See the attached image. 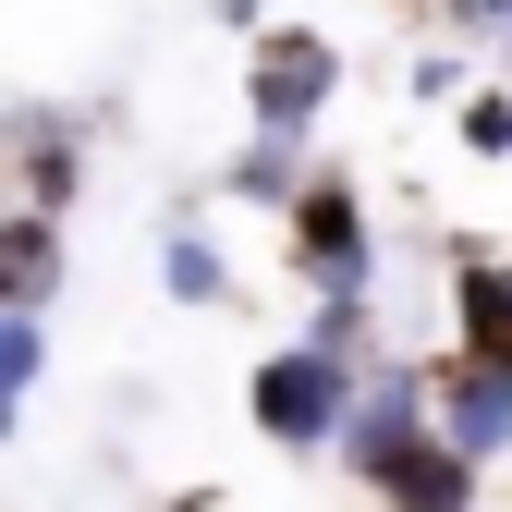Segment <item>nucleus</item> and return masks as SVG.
I'll list each match as a JSON object with an SVG mask.
<instances>
[{"mask_svg":"<svg viewBox=\"0 0 512 512\" xmlns=\"http://www.w3.org/2000/svg\"><path fill=\"white\" fill-rule=\"evenodd\" d=\"M293 232V269H305V305H378V220L342 171H305V196L281 208Z\"/></svg>","mask_w":512,"mask_h":512,"instance_id":"nucleus-1","label":"nucleus"},{"mask_svg":"<svg viewBox=\"0 0 512 512\" xmlns=\"http://www.w3.org/2000/svg\"><path fill=\"white\" fill-rule=\"evenodd\" d=\"M330 98H342V49L330 37L317 25H256V49H244V135L305 147L330 122Z\"/></svg>","mask_w":512,"mask_h":512,"instance_id":"nucleus-2","label":"nucleus"},{"mask_svg":"<svg viewBox=\"0 0 512 512\" xmlns=\"http://www.w3.org/2000/svg\"><path fill=\"white\" fill-rule=\"evenodd\" d=\"M354 378H366V366H330V354L281 342V354H256L244 415H256V439H269V452H330V439H342V403H354Z\"/></svg>","mask_w":512,"mask_h":512,"instance_id":"nucleus-3","label":"nucleus"},{"mask_svg":"<svg viewBox=\"0 0 512 512\" xmlns=\"http://www.w3.org/2000/svg\"><path fill=\"white\" fill-rule=\"evenodd\" d=\"M415 439H427V366L415 354H378L366 378H354V403H342V439H330V464L342 476H391L403 452H415Z\"/></svg>","mask_w":512,"mask_h":512,"instance_id":"nucleus-4","label":"nucleus"},{"mask_svg":"<svg viewBox=\"0 0 512 512\" xmlns=\"http://www.w3.org/2000/svg\"><path fill=\"white\" fill-rule=\"evenodd\" d=\"M0 159H13V183H0V208H74L86 196V110H13L0 122Z\"/></svg>","mask_w":512,"mask_h":512,"instance_id":"nucleus-5","label":"nucleus"},{"mask_svg":"<svg viewBox=\"0 0 512 512\" xmlns=\"http://www.w3.org/2000/svg\"><path fill=\"white\" fill-rule=\"evenodd\" d=\"M427 439H452L464 464H500L512 452V366H476V354L427 366Z\"/></svg>","mask_w":512,"mask_h":512,"instance_id":"nucleus-6","label":"nucleus"},{"mask_svg":"<svg viewBox=\"0 0 512 512\" xmlns=\"http://www.w3.org/2000/svg\"><path fill=\"white\" fill-rule=\"evenodd\" d=\"M74 281V232L49 208H0V317H49Z\"/></svg>","mask_w":512,"mask_h":512,"instance_id":"nucleus-7","label":"nucleus"},{"mask_svg":"<svg viewBox=\"0 0 512 512\" xmlns=\"http://www.w3.org/2000/svg\"><path fill=\"white\" fill-rule=\"evenodd\" d=\"M452 354L512 366V256H452Z\"/></svg>","mask_w":512,"mask_h":512,"instance_id":"nucleus-8","label":"nucleus"},{"mask_svg":"<svg viewBox=\"0 0 512 512\" xmlns=\"http://www.w3.org/2000/svg\"><path fill=\"white\" fill-rule=\"evenodd\" d=\"M476 488H488V464H464L452 439H415V452L378 476V512H476Z\"/></svg>","mask_w":512,"mask_h":512,"instance_id":"nucleus-9","label":"nucleus"},{"mask_svg":"<svg viewBox=\"0 0 512 512\" xmlns=\"http://www.w3.org/2000/svg\"><path fill=\"white\" fill-rule=\"evenodd\" d=\"M159 293L171 305H196V317H220L244 281H232V256H220V232H196V220H171L159 232Z\"/></svg>","mask_w":512,"mask_h":512,"instance_id":"nucleus-10","label":"nucleus"},{"mask_svg":"<svg viewBox=\"0 0 512 512\" xmlns=\"http://www.w3.org/2000/svg\"><path fill=\"white\" fill-rule=\"evenodd\" d=\"M220 196H232V208H269V220H281V208L305 196V147H281V135H244V147L220 159Z\"/></svg>","mask_w":512,"mask_h":512,"instance_id":"nucleus-11","label":"nucleus"},{"mask_svg":"<svg viewBox=\"0 0 512 512\" xmlns=\"http://www.w3.org/2000/svg\"><path fill=\"white\" fill-rule=\"evenodd\" d=\"M37 378H49V317H0V452H13Z\"/></svg>","mask_w":512,"mask_h":512,"instance_id":"nucleus-12","label":"nucleus"},{"mask_svg":"<svg viewBox=\"0 0 512 512\" xmlns=\"http://www.w3.org/2000/svg\"><path fill=\"white\" fill-rule=\"evenodd\" d=\"M464 147L476 159H512V86H476L464 98Z\"/></svg>","mask_w":512,"mask_h":512,"instance_id":"nucleus-13","label":"nucleus"},{"mask_svg":"<svg viewBox=\"0 0 512 512\" xmlns=\"http://www.w3.org/2000/svg\"><path fill=\"white\" fill-rule=\"evenodd\" d=\"M208 13H220L232 37H256V25H269V0H208Z\"/></svg>","mask_w":512,"mask_h":512,"instance_id":"nucleus-14","label":"nucleus"},{"mask_svg":"<svg viewBox=\"0 0 512 512\" xmlns=\"http://www.w3.org/2000/svg\"><path fill=\"white\" fill-rule=\"evenodd\" d=\"M464 25L476 37H512V0H464Z\"/></svg>","mask_w":512,"mask_h":512,"instance_id":"nucleus-15","label":"nucleus"}]
</instances>
